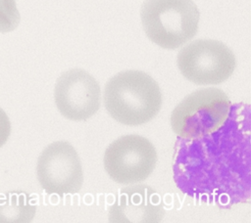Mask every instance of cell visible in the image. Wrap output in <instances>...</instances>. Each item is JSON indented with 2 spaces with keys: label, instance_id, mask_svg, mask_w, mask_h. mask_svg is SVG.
I'll use <instances>...</instances> for the list:
<instances>
[{
  "label": "cell",
  "instance_id": "8fae6325",
  "mask_svg": "<svg viewBox=\"0 0 251 223\" xmlns=\"http://www.w3.org/2000/svg\"><path fill=\"white\" fill-rule=\"evenodd\" d=\"M21 16L15 0H0V32L13 31L20 23Z\"/></svg>",
  "mask_w": 251,
  "mask_h": 223
},
{
  "label": "cell",
  "instance_id": "6da1fadb",
  "mask_svg": "<svg viewBox=\"0 0 251 223\" xmlns=\"http://www.w3.org/2000/svg\"><path fill=\"white\" fill-rule=\"evenodd\" d=\"M250 107L232 105L226 123L213 133L178 138L174 177L188 196L226 205L250 200Z\"/></svg>",
  "mask_w": 251,
  "mask_h": 223
},
{
  "label": "cell",
  "instance_id": "30bf717a",
  "mask_svg": "<svg viewBox=\"0 0 251 223\" xmlns=\"http://www.w3.org/2000/svg\"><path fill=\"white\" fill-rule=\"evenodd\" d=\"M36 213V204L25 192L13 191L0 196V223H27Z\"/></svg>",
  "mask_w": 251,
  "mask_h": 223
},
{
  "label": "cell",
  "instance_id": "8992f818",
  "mask_svg": "<svg viewBox=\"0 0 251 223\" xmlns=\"http://www.w3.org/2000/svg\"><path fill=\"white\" fill-rule=\"evenodd\" d=\"M158 156L154 145L136 134L124 135L105 151L103 163L110 178L119 184H135L146 180L156 167Z\"/></svg>",
  "mask_w": 251,
  "mask_h": 223
},
{
  "label": "cell",
  "instance_id": "3957f363",
  "mask_svg": "<svg viewBox=\"0 0 251 223\" xmlns=\"http://www.w3.org/2000/svg\"><path fill=\"white\" fill-rule=\"evenodd\" d=\"M140 18L147 37L164 49H176L198 30L200 13L192 0H145Z\"/></svg>",
  "mask_w": 251,
  "mask_h": 223
},
{
  "label": "cell",
  "instance_id": "ba28073f",
  "mask_svg": "<svg viewBox=\"0 0 251 223\" xmlns=\"http://www.w3.org/2000/svg\"><path fill=\"white\" fill-rule=\"evenodd\" d=\"M54 99L63 116L75 121L86 120L100 108V85L84 69L72 68L58 77Z\"/></svg>",
  "mask_w": 251,
  "mask_h": 223
},
{
  "label": "cell",
  "instance_id": "277c9868",
  "mask_svg": "<svg viewBox=\"0 0 251 223\" xmlns=\"http://www.w3.org/2000/svg\"><path fill=\"white\" fill-rule=\"evenodd\" d=\"M231 102L219 88H204L187 95L171 114L173 131L181 139H195L215 132L227 120Z\"/></svg>",
  "mask_w": 251,
  "mask_h": 223
},
{
  "label": "cell",
  "instance_id": "9c48e42d",
  "mask_svg": "<svg viewBox=\"0 0 251 223\" xmlns=\"http://www.w3.org/2000/svg\"><path fill=\"white\" fill-rule=\"evenodd\" d=\"M164 216L162 199L148 185L122 189L109 209V221L112 223H157Z\"/></svg>",
  "mask_w": 251,
  "mask_h": 223
},
{
  "label": "cell",
  "instance_id": "7c38bea8",
  "mask_svg": "<svg viewBox=\"0 0 251 223\" xmlns=\"http://www.w3.org/2000/svg\"><path fill=\"white\" fill-rule=\"evenodd\" d=\"M11 134V122L7 113L0 107V148L5 145Z\"/></svg>",
  "mask_w": 251,
  "mask_h": 223
},
{
  "label": "cell",
  "instance_id": "52a82bcc",
  "mask_svg": "<svg viewBox=\"0 0 251 223\" xmlns=\"http://www.w3.org/2000/svg\"><path fill=\"white\" fill-rule=\"evenodd\" d=\"M36 176L47 194L61 197L79 192L83 184L79 156L66 141H56L44 148L37 159Z\"/></svg>",
  "mask_w": 251,
  "mask_h": 223
},
{
  "label": "cell",
  "instance_id": "5b68a950",
  "mask_svg": "<svg viewBox=\"0 0 251 223\" xmlns=\"http://www.w3.org/2000/svg\"><path fill=\"white\" fill-rule=\"evenodd\" d=\"M176 64L187 80L197 85H217L231 76L236 59L223 42L197 39L178 52Z\"/></svg>",
  "mask_w": 251,
  "mask_h": 223
},
{
  "label": "cell",
  "instance_id": "7a4b0ae2",
  "mask_svg": "<svg viewBox=\"0 0 251 223\" xmlns=\"http://www.w3.org/2000/svg\"><path fill=\"white\" fill-rule=\"evenodd\" d=\"M103 97L108 113L128 126L150 121L162 106L158 83L141 70H124L115 74L105 84Z\"/></svg>",
  "mask_w": 251,
  "mask_h": 223
}]
</instances>
